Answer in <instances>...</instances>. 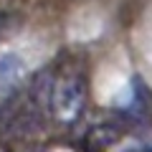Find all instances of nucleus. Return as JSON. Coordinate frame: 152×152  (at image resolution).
Returning a JSON list of instances; mask_svg holds the SVG:
<instances>
[{
  "mask_svg": "<svg viewBox=\"0 0 152 152\" xmlns=\"http://www.w3.org/2000/svg\"><path fill=\"white\" fill-rule=\"evenodd\" d=\"M86 102V81L79 74H66L51 89V112L61 122H74Z\"/></svg>",
  "mask_w": 152,
  "mask_h": 152,
  "instance_id": "obj_1",
  "label": "nucleus"
},
{
  "mask_svg": "<svg viewBox=\"0 0 152 152\" xmlns=\"http://www.w3.org/2000/svg\"><path fill=\"white\" fill-rule=\"evenodd\" d=\"M23 64L13 53H0V89H10L20 81Z\"/></svg>",
  "mask_w": 152,
  "mask_h": 152,
  "instance_id": "obj_2",
  "label": "nucleus"
}]
</instances>
